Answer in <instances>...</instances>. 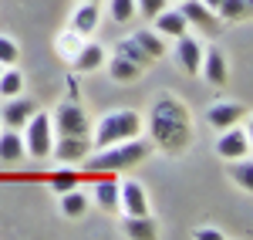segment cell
Listing matches in <instances>:
<instances>
[{
	"instance_id": "1",
	"label": "cell",
	"mask_w": 253,
	"mask_h": 240,
	"mask_svg": "<svg viewBox=\"0 0 253 240\" xmlns=\"http://www.w3.org/2000/svg\"><path fill=\"white\" fill-rule=\"evenodd\" d=\"M149 136L159 149L166 152H186L193 145V115L189 108L172 95H162L152 101V112H149Z\"/></svg>"
},
{
	"instance_id": "2",
	"label": "cell",
	"mask_w": 253,
	"mask_h": 240,
	"mask_svg": "<svg viewBox=\"0 0 253 240\" xmlns=\"http://www.w3.org/2000/svg\"><path fill=\"white\" fill-rule=\"evenodd\" d=\"M152 152V142L145 139H125L115 142V145H105L98 149L95 156H84V169L88 173H118V169H132L135 162H142Z\"/></svg>"
},
{
	"instance_id": "3",
	"label": "cell",
	"mask_w": 253,
	"mask_h": 240,
	"mask_svg": "<svg viewBox=\"0 0 253 240\" xmlns=\"http://www.w3.org/2000/svg\"><path fill=\"white\" fill-rule=\"evenodd\" d=\"M138 132H142V119H138V112H132V108H118V112H108L105 119L98 122L95 145H98V149H105V145H115V142L135 139Z\"/></svg>"
},
{
	"instance_id": "4",
	"label": "cell",
	"mask_w": 253,
	"mask_h": 240,
	"mask_svg": "<svg viewBox=\"0 0 253 240\" xmlns=\"http://www.w3.org/2000/svg\"><path fill=\"white\" fill-rule=\"evenodd\" d=\"M54 145V129H51V115L34 112L31 119L24 122V152L31 159H47Z\"/></svg>"
},
{
	"instance_id": "5",
	"label": "cell",
	"mask_w": 253,
	"mask_h": 240,
	"mask_svg": "<svg viewBox=\"0 0 253 240\" xmlns=\"http://www.w3.org/2000/svg\"><path fill=\"white\" fill-rule=\"evenodd\" d=\"M51 129H54V136H88L91 122H88V115H84L81 101L68 98V101H61V105H58Z\"/></svg>"
},
{
	"instance_id": "6",
	"label": "cell",
	"mask_w": 253,
	"mask_h": 240,
	"mask_svg": "<svg viewBox=\"0 0 253 240\" xmlns=\"http://www.w3.org/2000/svg\"><path fill=\"white\" fill-rule=\"evenodd\" d=\"M182 7H179V14L186 17V24H196L203 34H210L216 38L219 34V17H216V10H210L203 0H179Z\"/></svg>"
},
{
	"instance_id": "7",
	"label": "cell",
	"mask_w": 253,
	"mask_h": 240,
	"mask_svg": "<svg viewBox=\"0 0 253 240\" xmlns=\"http://www.w3.org/2000/svg\"><path fill=\"white\" fill-rule=\"evenodd\" d=\"M118 210H125V217H145V213H149L145 186L135 183V180L118 183Z\"/></svg>"
},
{
	"instance_id": "8",
	"label": "cell",
	"mask_w": 253,
	"mask_h": 240,
	"mask_svg": "<svg viewBox=\"0 0 253 240\" xmlns=\"http://www.w3.org/2000/svg\"><path fill=\"white\" fill-rule=\"evenodd\" d=\"M216 152H219L223 159H243V156H250V136H247L240 125H230V129L219 132Z\"/></svg>"
},
{
	"instance_id": "9",
	"label": "cell",
	"mask_w": 253,
	"mask_h": 240,
	"mask_svg": "<svg viewBox=\"0 0 253 240\" xmlns=\"http://www.w3.org/2000/svg\"><path fill=\"white\" fill-rule=\"evenodd\" d=\"M34 112H38V101L20 92V95H14V98H7L3 112H0V122H3L7 129H24V122L31 119Z\"/></svg>"
},
{
	"instance_id": "10",
	"label": "cell",
	"mask_w": 253,
	"mask_h": 240,
	"mask_svg": "<svg viewBox=\"0 0 253 240\" xmlns=\"http://www.w3.org/2000/svg\"><path fill=\"white\" fill-rule=\"evenodd\" d=\"M88 149H91L88 136H58L54 145H51V152H54L58 162H84Z\"/></svg>"
},
{
	"instance_id": "11",
	"label": "cell",
	"mask_w": 253,
	"mask_h": 240,
	"mask_svg": "<svg viewBox=\"0 0 253 240\" xmlns=\"http://www.w3.org/2000/svg\"><path fill=\"white\" fill-rule=\"evenodd\" d=\"M199 71H203V78L210 81L213 88H223V85H226V78H230V68H226V54H223L219 48H210V51H203Z\"/></svg>"
},
{
	"instance_id": "12",
	"label": "cell",
	"mask_w": 253,
	"mask_h": 240,
	"mask_svg": "<svg viewBox=\"0 0 253 240\" xmlns=\"http://www.w3.org/2000/svg\"><path fill=\"white\" fill-rule=\"evenodd\" d=\"M243 115H247V108H243L240 101H216V105H210V112H206V122L223 132V129H230V125H240Z\"/></svg>"
},
{
	"instance_id": "13",
	"label": "cell",
	"mask_w": 253,
	"mask_h": 240,
	"mask_svg": "<svg viewBox=\"0 0 253 240\" xmlns=\"http://www.w3.org/2000/svg\"><path fill=\"white\" fill-rule=\"evenodd\" d=\"M175 61H179V68H182L186 75H199V61H203V48H199V41L189 38V34L175 38Z\"/></svg>"
},
{
	"instance_id": "14",
	"label": "cell",
	"mask_w": 253,
	"mask_h": 240,
	"mask_svg": "<svg viewBox=\"0 0 253 240\" xmlns=\"http://www.w3.org/2000/svg\"><path fill=\"white\" fill-rule=\"evenodd\" d=\"M152 20H156V31H159V34H169V38H182V34H189V31H186L189 24H186V17L179 14V7H175V10L162 7Z\"/></svg>"
},
{
	"instance_id": "15",
	"label": "cell",
	"mask_w": 253,
	"mask_h": 240,
	"mask_svg": "<svg viewBox=\"0 0 253 240\" xmlns=\"http://www.w3.org/2000/svg\"><path fill=\"white\" fill-rule=\"evenodd\" d=\"M98 17H101L98 0H81V7L75 10V17H71V31L75 34H91L98 27Z\"/></svg>"
},
{
	"instance_id": "16",
	"label": "cell",
	"mask_w": 253,
	"mask_h": 240,
	"mask_svg": "<svg viewBox=\"0 0 253 240\" xmlns=\"http://www.w3.org/2000/svg\"><path fill=\"white\" fill-rule=\"evenodd\" d=\"M122 234L132 240H152L159 237V223L145 213V217H125V223H122Z\"/></svg>"
},
{
	"instance_id": "17",
	"label": "cell",
	"mask_w": 253,
	"mask_h": 240,
	"mask_svg": "<svg viewBox=\"0 0 253 240\" xmlns=\"http://www.w3.org/2000/svg\"><path fill=\"white\" fill-rule=\"evenodd\" d=\"M24 159V136L20 129L0 132V162H20Z\"/></svg>"
},
{
	"instance_id": "18",
	"label": "cell",
	"mask_w": 253,
	"mask_h": 240,
	"mask_svg": "<svg viewBox=\"0 0 253 240\" xmlns=\"http://www.w3.org/2000/svg\"><path fill=\"white\" fill-rule=\"evenodd\" d=\"M88 203H91V200H88L78 186H75V190L61 193V213H64L68 220H78V217H84V213H88Z\"/></svg>"
},
{
	"instance_id": "19",
	"label": "cell",
	"mask_w": 253,
	"mask_h": 240,
	"mask_svg": "<svg viewBox=\"0 0 253 240\" xmlns=\"http://www.w3.org/2000/svg\"><path fill=\"white\" fill-rule=\"evenodd\" d=\"M95 203L105 213H115L118 210V183L112 180V176H105V180L95 183Z\"/></svg>"
},
{
	"instance_id": "20",
	"label": "cell",
	"mask_w": 253,
	"mask_h": 240,
	"mask_svg": "<svg viewBox=\"0 0 253 240\" xmlns=\"http://www.w3.org/2000/svg\"><path fill=\"white\" fill-rule=\"evenodd\" d=\"M101 61H105V48L101 44H84L71 64H75V71H95V68H101Z\"/></svg>"
},
{
	"instance_id": "21",
	"label": "cell",
	"mask_w": 253,
	"mask_h": 240,
	"mask_svg": "<svg viewBox=\"0 0 253 240\" xmlns=\"http://www.w3.org/2000/svg\"><path fill=\"white\" fill-rule=\"evenodd\" d=\"M230 180H233L243 193H250V190H253V162H250V156H243V159H230Z\"/></svg>"
},
{
	"instance_id": "22",
	"label": "cell",
	"mask_w": 253,
	"mask_h": 240,
	"mask_svg": "<svg viewBox=\"0 0 253 240\" xmlns=\"http://www.w3.org/2000/svg\"><path fill=\"white\" fill-rule=\"evenodd\" d=\"M115 54H122V58H128L132 64H138L142 71H145V68L152 64V58H149V54H145V51L138 48V41H135V38H122V41L115 44Z\"/></svg>"
},
{
	"instance_id": "23",
	"label": "cell",
	"mask_w": 253,
	"mask_h": 240,
	"mask_svg": "<svg viewBox=\"0 0 253 240\" xmlns=\"http://www.w3.org/2000/svg\"><path fill=\"white\" fill-rule=\"evenodd\" d=\"M132 38L138 41V48H142V51H145L152 61H159L162 54H166V41H162V34H159V31H135Z\"/></svg>"
},
{
	"instance_id": "24",
	"label": "cell",
	"mask_w": 253,
	"mask_h": 240,
	"mask_svg": "<svg viewBox=\"0 0 253 240\" xmlns=\"http://www.w3.org/2000/svg\"><path fill=\"white\" fill-rule=\"evenodd\" d=\"M108 75H112V81H135L138 75H142V68H138V64H132L128 58L115 54V58L108 61Z\"/></svg>"
},
{
	"instance_id": "25",
	"label": "cell",
	"mask_w": 253,
	"mask_h": 240,
	"mask_svg": "<svg viewBox=\"0 0 253 240\" xmlns=\"http://www.w3.org/2000/svg\"><path fill=\"white\" fill-rule=\"evenodd\" d=\"M20 92H24V75H20L14 64L3 68V71H0V95H3V98H14Z\"/></svg>"
},
{
	"instance_id": "26",
	"label": "cell",
	"mask_w": 253,
	"mask_h": 240,
	"mask_svg": "<svg viewBox=\"0 0 253 240\" xmlns=\"http://www.w3.org/2000/svg\"><path fill=\"white\" fill-rule=\"evenodd\" d=\"M216 14L223 20H247L250 17V0H219V7H216Z\"/></svg>"
},
{
	"instance_id": "27",
	"label": "cell",
	"mask_w": 253,
	"mask_h": 240,
	"mask_svg": "<svg viewBox=\"0 0 253 240\" xmlns=\"http://www.w3.org/2000/svg\"><path fill=\"white\" fill-rule=\"evenodd\" d=\"M75 186H78V169H61V173H54V176H51V190H54V193H68V190H75Z\"/></svg>"
},
{
	"instance_id": "28",
	"label": "cell",
	"mask_w": 253,
	"mask_h": 240,
	"mask_svg": "<svg viewBox=\"0 0 253 240\" xmlns=\"http://www.w3.org/2000/svg\"><path fill=\"white\" fill-rule=\"evenodd\" d=\"M17 61H20L17 41H10L7 34H0V64H3V68H10V64H17Z\"/></svg>"
},
{
	"instance_id": "29",
	"label": "cell",
	"mask_w": 253,
	"mask_h": 240,
	"mask_svg": "<svg viewBox=\"0 0 253 240\" xmlns=\"http://www.w3.org/2000/svg\"><path fill=\"white\" fill-rule=\"evenodd\" d=\"M135 14V0H112V20L115 24H128Z\"/></svg>"
},
{
	"instance_id": "30",
	"label": "cell",
	"mask_w": 253,
	"mask_h": 240,
	"mask_svg": "<svg viewBox=\"0 0 253 240\" xmlns=\"http://www.w3.org/2000/svg\"><path fill=\"white\" fill-rule=\"evenodd\" d=\"M162 7H166V0H135V10H138L145 20H152L159 10H162Z\"/></svg>"
},
{
	"instance_id": "31",
	"label": "cell",
	"mask_w": 253,
	"mask_h": 240,
	"mask_svg": "<svg viewBox=\"0 0 253 240\" xmlns=\"http://www.w3.org/2000/svg\"><path fill=\"white\" fill-rule=\"evenodd\" d=\"M196 237H199V240H223L226 234H223V230H216V227H206V230H196Z\"/></svg>"
},
{
	"instance_id": "32",
	"label": "cell",
	"mask_w": 253,
	"mask_h": 240,
	"mask_svg": "<svg viewBox=\"0 0 253 240\" xmlns=\"http://www.w3.org/2000/svg\"><path fill=\"white\" fill-rule=\"evenodd\" d=\"M203 3H206L210 10H216V7H219V0H203Z\"/></svg>"
},
{
	"instance_id": "33",
	"label": "cell",
	"mask_w": 253,
	"mask_h": 240,
	"mask_svg": "<svg viewBox=\"0 0 253 240\" xmlns=\"http://www.w3.org/2000/svg\"><path fill=\"white\" fill-rule=\"evenodd\" d=\"M0 71H3V64H0Z\"/></svg>"
}]
</instances>
